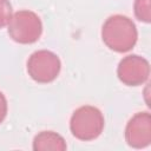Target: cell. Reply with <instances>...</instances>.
Segmentation results:
<instances>
[{"label": "cell", "mask_w": 151, "mask_h": 151, "mask_svg": "<svg viewBox=\"0 0 151 151\" xmlns=\"http://www.w3.org/2000/svg\"><path fill=\"white\" fill-rule=\"evenodd\" d=\"M101 39L110 50L124 53L133 48L138 39V32L134 22L130 18L114 14L104 22Z\"/></svg>", "instance_id": "1"}, {"label": "cell", "mask_w": 151, "mask_h": 151, "mask_svg": "<svg viewBox=\"0 0 151 151\" xmlns=\"http://www.w3.org/2000/svg\"><path fill=\"white\" fill-rule=\"evenodd\" d=\"M104 123V116L99 109L85 105L73 112L70 120V130L79 140L88 142L100 136Z\"/></svg>", "instance_id": "2"}, {"label": "cell", "mask_w": 151, "mask_h": 151, "mask_svg": "<svg viewBox=\"0 0 151 151\" xmlns=\"http://www.w3.org/2000/svg\"><path fill=\"white\" fill-rule=\"evenodd\" d=\"M9 37L19 44H33L42 33V24L37 13L22 9L12 14L8 22Z\"/></svg>", "instance_id": "3"}, {"label": "cell", "mask_w": 151, "mask_h": 151, "mask_svg": "<svg viewBox=\"0 0 151 151\" xmlns=\"http://www.w3.org/2000/svg\"><path fill=\"white\" fill-rule=\"evenodd\" d=\"M60 60L51 51L39 50L32 53L27 60L28 76L37 83L47 84L53 81L60 72Z\"/></svg>", "instance_id": "4"}, {"label": "cell", "mask_w": 151, "mask_h": 151, "mask_svg": "<svg viewBox=\"0 0 151 151\" xmlns=\"http://www.w3.org/2000/svg\"><path fill=\"white\" fill-rule=\"evenodd\" d=\"M119 80L127 86H138L144 84L150 76L149 61L137 54L124 57L117 68Z\"/></svg>", "instance_id": "5"}, {"label": "cell", "mask_w": 151, "mask_h": 151, "mask_svg": "<svg viewBox=\"0 0 151 151\" xmlns=\"http://www.w3.org/2000/svg\"><path fill=\"white\" fill-rule=\"evenodd\" d=\"M125 140L129 146L143 149L151 143V116L149 112L136 113L126 124Z\"/></svg>", "instance_id": "6"}, {"label": "cell", "mask_w": 151, "mask_h": 151, "mask_svg": "<svg viewBox=\"0 0 151 151\" xmlns=\"http://www.w3.org/2000/svg\"><path fill=\"white\" fill-rule=\"evenodd\" d=\"M67 149L65 139L57 132L42 131L33 139V150L35 151H65Z\"/></svg>", "instance_id": "7"}, {"label": "cell", "mask_w": 151, "mask_h": 151, "mask_svg": "<svg viewBox=\"0 0 151 151\" xmlns=\"http://www.w3.org/2000/svg\"><path fill=\"white\" fill-rule=\"evenodd\" d=\"M134 15L138 20L149 24L151 20V0H136Z\"/></svg>", "instance_id": "8"}, {"label": "cell", "mask_w": 151, "mask_h": 151, "mask_svg": "<svg viewBox=\"0 0 151 151\" xmlns=\"http://www.w3.org/2000/svg\"><path fill=\"white\" fill-rule=\"evenodd\" d=\"M12 17V5L9 0H0V28L8 25Z\"/></svg>", "instance_id": "9"}, {"label": "cell", "mask_w": 151, "mask_h": 151, "mask_svg": "<svg viewBox=\"0 0 151 151\" xmlns=\"http://www.w3.org/2000/svg\"><path fill=\"white\" fill-rule=\"evenodd\" d=\"M7 114V100L4 93L0 91V124L4 122Z\"/></svg>", "instance_id": "10"}]
</instances>
